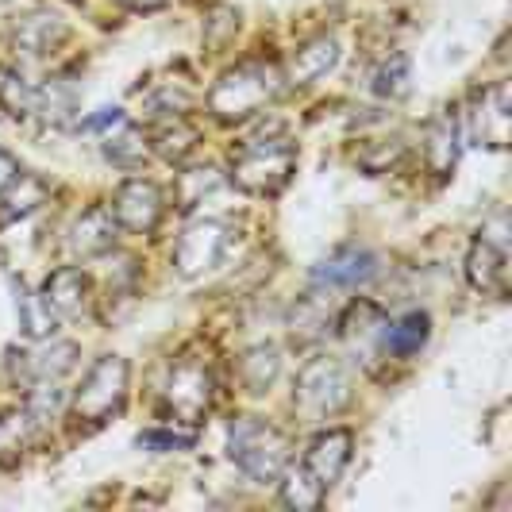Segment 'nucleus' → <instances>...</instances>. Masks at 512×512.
Here are the masks:
<instances>
[{"instance_id": "nucleus-2", "label": "nucleus", "mask_w": 512, "mask_h": 512, "mask_svg": "<svg viewBox=\"0 0 512 512\" xmlns=\"http://www.w3.org/2000/svg\"><path fill=\"white\" fill-rule=\"evenodd\" d=\"M293 170H297V143L282 131L243 139L228 158L231 185H239L251 197H278L293 178Z\"/></svg>"}, {"instance_id": "nucleus-20", "label": "nucleus", "mask_w": 512, "mask_h": 512, "mask_svg": "<svg viewBox=\"0 0 512 512\" xmlns=\"http://www.w3.org/2000/svg\"><path fill=\"white\" fill-rule=\"evenodd\" d=\"M339 58H343L339 39L335 35H316V39H308L305 47H297L293 62H289V77L297 85H312V81L332 74L335 66H339Z\"/></svg>"}, {"instance_id": "nucleus-4", "label": "nucleus", "mask_w": 512, "mask_h": 512, "mask_svg": "<svg viewBox=\"0 0 512 512\" xmlns=\"http://www.w3.org/2000/svg\"><path fill=\"white\" fill-rule=\"evenodd\" d=\"M128 382H131V366L124 355H101L85 370L81 385L70 397V416H74L77 428H101L108 424L116 412L124 409L128 401Z\"/></svg>"}, {"instance_id": "nucleus-25", "label": "nucleus", "mask_w": 512, "mask_h": 512, "mask_svg": "<svg viewBox=\"0 0 512 512\" xmlns=\"http://www.w3.org/2000/svg\"><path fill=\"white\" fill-rule=\"evenodd\" d=\"M77 112V85L70 77H51L39 93H35V116L47 124H66Z\"/></svg>"}, {"instance_id": "nucleus-10", "label": "nucleus", "mask_w": 512, "mask_h": 512, "mask_svg": "<svg viewBox=\"0 0 512 512\" xmlns=\"http://www.w3.org/2000/svg\"><path fill=\"white\" fill-rule=\"evenodd\" d=\"M462 131L478 147H489V151H505L509 147V81H493V85L474 89Z\"/></svg>"}, {"instance_id": "nucleus-7", "label": "nucleus", "mask_w": 512, "mask_h": 512, "mask_svg": "<svg viewBox=\"0 0 512 512\" xmlns=\"http://www.w3.org/2000/svg\"><path fill=\"white\" fill-rule=\"evenodd\" d=\"M212 397H216V382H212V370L208 362L193 359V355H181L170 366V378L162 385V405L170 416H178L181 424H201L212 409Z\"/></svg>"}, {"instance_id": "nucleus-29", "label": "nucleus", "mask_w": 512, "mask_h": 512, "mask_svg": "<svg viewBox=\"0 0 512 512\" xmlns=\"http://www.w3.org/2000/svg\"><path fill=\"white\" fill-rule=\"evenodd\" d=\"M16 316H20V332L27 339H47L54 332V324H58V316L47 308V301L39 293H31L27 285L16 289Z\"/></svg>"}, {"instance_id": "nucleus-14", "label": "nucleus", "mask_w": 512, "mask_h": 512, "mask_svg": "<svg viewBox=\"0 0 512 512\" xmlns=\"http://www.w3.org/2000/svg\"><path fill=\"white\" fill-rule=\"evenodd\" d=\"M70 39V27L62 16H54L47 8H35V12H24V16H16V24H12V47L24 54V58H51L62 43Z\"/></svg>"}, {"instance_id": "nucleus-3", "label": "nucleus", "mask_w": 512, "mask_h": 512, "mask_svg": "<svg viewBox=\"0 0 512 512\" xmlns=\"http://www.w3.org/2000/svg\"><path fill=\"white\" fill-rule=\"evenodd\" d=\"M228 459L255 486H278L289 466V436L262 416H235L228 424Z\"/></svg>"}, {"instance_id": "nucleus-26", "label": "nucleus", "mask_w": 512, "mask_h": 512, "mask_svg": "<svg viewBox=\"0 0 512 512\" xmlns=\"http://www.w3.org/2000/svg\"><path fill=\"white\" fill-rule=\"evenodd\" d=\"M278 486H282V505L285 509H297V512L320 509L324 497H328V489L316 486V478L308 474L305 466H285L282 478H278Z\"/></svg>"}, {"instance_id": "nucleus-24", "label": "nucleus", "mask_w": 512, "mask_h": 512, "mask_svg": "<svg viewBox=\"0 0 512 512\" xmlns=\"http://www.w3.org/2000/svg\"><path fill=\"white\" fill-rule=\"evenodd\" d=\"M70 405V393L62 389L58 382H35L27 385V397H24V416L31 420L35 432H43L47 424H54L62 412Z\"/></svg>"}, {"instance_id": "nucleus-34", "label": "nucleus", "mask_w": 512, "mask_h": 512, "mask_svg": "<svg viewBox=\"0 0 512 512\" xmlns=\"http://www.w3.org/2000/svg\"><path fill=\"white\" fill-rule=\"evenodd\" d=\"M20 174H24V170H20V162H16L8 151H0V193H4L12 181L20 178Z\"/></svg>"}, {"instance_id": "nucleus-28", "label": "nucleus", "mask_w": 512, "mask_h": 512, "mask_svg": "<svg viewBox=\"0 0 512 512\" xmlns=\"http://www.w3.org/2000/svg\"><path fill=\"white\" fill-rule=\"evenodd\" d=\"M35 85L27 81L16 66H0V112L8 120H27L35 116Z\"/></svg>"}, {"instance_id": "nucleus-8", "label": "nucleus", "mask_w": 512, "mask_h": 512, "mask_svg": "<svg viewBox=\"0 0 512 512\" xmlns=\"http://www.w3.org/2000/svg\"><path fill=\"white\" fill-rule=\"evenodd\" d=\"M112 216L120 231H131V235H151L162 216H166V193L162 185L151 178H128L116 185L112 193Z\"/></svg>"}, {"instance_id": "nucleus-11", "label": "nucleus", "mask_w": 512, "mask_h": 512, "mask_svg": "<svg viewBox=\"0 0 512 512\" xmlns=\"http://www.w3.org/2000/svg\"><path fill=\"white\" fill-rule=\"evenodd\" d=\"M378 270H382V262H378L374 251L347 243V247H335L332 255H324L312 266V285L332 289V293H339V289H359V285L374 282Z\"/></svg>"}, {"instance_id": "nucleus-17", "label": "nucleus", "mask_w": 512, "mask_h": 512, "mask_svg": "<svg viewBox=\"0 0 512 512\" xmlns=\"http://www.w3.org/2000/svg\"><path fill=\"white\" fill-rule=\"evenodd\" d=\"M466 282L478 293L505 297L509 293V251H501L497 243L478 235L470 243V251H466Z\"/></svg>"}, {"instance_id": "nucleus-31", "label": "nucleus", "mask_w": 512, "mask_h": 512, "mask_svg": "<svg viewBox=\"0 0 512 512\" xmlns=\"http://www.w3.org/2000/svg\"><path fill=\"white\" fill-rule=\"evenodd\" d=\"M143 101H147V108H151L154 116H181L193 104V89L185 81H158Z\"/></svg>"}, {"instance_id": "nucleus-6", "label": "nucleus", "mask_w": 512, "mask_h": 512, "mask_svg": "<svg viewBox=\"0 0 512 512\" xmlns=\"http://www.w3.org/2000/svg\"><path fill=\"white\" fill-rule=\"evenodd\" d=\"M231 239H235V231L220 216L189 220L185 231H181L178 247H174V270H178L181 282H197L212 270H220L231 251Z\"/></svg>"}, {"instance_id": "nucleus-1", "label": "nucleus", "mask_w": 512, "mask_h": 512, "mask_svg": "<svg viewBox=\"0 0 512 512\" xmlns=\"http://www.w3.org/2000/svg\"><path fill=\"white\" fill-rule=\"evenodd\" d=\"M282 89L285 74L278 70V62L247 58L216 77V85L208 89V112L220 124H243V120L258 116L266 104L278 101Z\"/></svg>"}, {"instance_id": "nucleus-12", "label": "nucleus", "mask_w": 512, "mask_h": 512, "mask_svg": "<svg viewBox=\"0 0 512 512\" xmlns=\"http://www.w3.org/2000/svg\"><path fill=\"white\" fill-rule=\"evenodd\" d=\"M462 139H466V131H462V116L455 104L439 108L436 116L428 120V128H424V162H428V170L439 181H447L455 174L462 154Z\"/></svg>"}, {"instance_id": "nucleus-21", "label": "nucleus", "mask_w": 512, "mask_h": 512, "mask_svg": "<svg viewBox=\"0 0 512 512\" xmlns=\"http://www.w3.org/2000/svg\"><path fill=\"white\" fill-rule=\"evenodd\" d=\"M51 197V185L39 174H20L4 193H0V224H16V220H27L31 212L47 205Z\"/></svg>"}, {"instance_id": "nucleus-5", "label": "nucleus", "mask_w": 512, "mask_h": 512, "mask_svg": "<svg viewBox=\"0 0 512 512\" xmlns=\"http://www.w3.org/2000/svg\"><path fill=\"white\" fill-rule=\"evenodd\" d=\"M293 405L305 416H312V420L343 412L351 405V374H347V366L335 355L305 359V366L297 370V382H293Z\"/></svg>"}, {"instance_id": "nucleus-18", "label": "nucleus", "mask_w": 512, "mask_h": 512, "mask_svg": "<svg viewBox=\"0 0 512 512\" xmlns=\"http://www.w3.org/2000/svg\"><path fill=\"white\" fill-rule=\"evenodd\" d=\"M428 339H432V316L420 312V308H412V312L397 316V320H385L378 351L405 362V359H412V355H420Z\"/></svg>"}, {"instance_id": "nucleus-22", "label": "nucleus", "mask_w": 512, "mask_h": 512, "mask_svg": "<svg viewBox=\"0 0 512 512\" xmlns=\"http://www.w3.org/2000/svg\"><path fill=\"white\" fill-rule=\"evenodd\" d=\"M278 374H282V351H278L274 343H258L251 351H243V359H239V378H243L251 397L270 393L274 382H278Z\"/></svg>"}, {"instance_id": "nucleus-32", "label": "nucleus", "mask_w": 512, "mask_h": 512, "mask_svg": "<svg viewBox=\"0 0 512 512\" xmlns=\"http://www.w3.org/2000/svg\"><path fill=\"white\" fill-rule=\"evenodd\" d=\"M147 451H189L193 447V432H170V428H151L135 439Z\"/></svg>"}, {"instance_id": "nucleus-27", "label": "nucleus", "mask_w": 512, "mask_h": 512, "mask_svg": "<svg viewBox=\"0 0 512 512\" xmlns=\"http://www.w3.org/2000/svg\"><path fill=\"white\" fill-rule=\"evenodd\" d=\"M197 143H201L197 128L185 124L181 116H174L170 124H162V128L154 131L151 151L158 154V158H166V162H174V166H185V158L197 151Z\"/></svg>"}, {"instance_id": "nucleus-9", "label": "nucleus", "mask_w": 512, "mask_h": 512, "mask_svg": "<svg viewBox=\"0 0 512 512\" xmlns=\"http://www.w3.org/2000/svg\"><path fill=\"white\" fill-rule=\"evenodd\" d=\"M81 359V351H77V343L70 339H31V347L24 351H12V359H8V370H12V378L16 382L35 385V382H62L70 370L77 366Z\"/></svg>"}, {"instance_id": "nucleus-19", "label": "nucleus", "mask_w": 512, "mask_h": 512, "mask_svg": "<svg viewBox=\"0 0 512 512\" xmlns=\"http://www.w3.org/2000/svg\"><path fill=\"white\" fill-rule=\"evenodd\" d=\"M101 154L112 166H120V170H139L151 158V139L143 135V128H135L124 116L116 128H108L101 135Z\"/></svg>"}, {"instance_id": "nucleus-16", "label": "nucleus", "mask_w": 512, "mask_h": 512, "mask_svg": "<svg viewBox=\"0 0 512 512\" xmlns=\"http://www.w3.org/2000/svg\"><path fill=\"white\" fill-rule=\"evenodd\" d=\"M120 239V224L112 216L108 205H89L81 216H74V224L66 231V247L74 251L77 258H101L116 247Z\"/></svg>"}, {"instance_id": "nucleus-30", "label": "nucleus", "mask_w": 512, "mask_h": 512, "mask_svg": "<svg viewBox=\"0 0 512 512\" xmlns=\"http://www.w3.org/2000/svg\"><path fill=\"white\" fill-rule=\"evenodd\" d=\"M370 89L382 97V101H405L412 93V70L405 54H389L382 66L370 77Z\"/></svg>"}, {"instance_id": "nucleus-13", "label": "nucleus", "mask_w": 512, "mask_h": 512, "mask_svg": "<svg viewBox=\"0 0 512 512\" xmlns=\"http://www.w3.org/2000/svg\"><path fill=\"white\" fill-rule=\"evenodd\" d=\"M39 297L47 301V308L58 320H81L93 308V278L81 266H58L47 274Z\"/></svg>"}, {"instance_id": "nucleus-23", "label": "nucleus", "mask_w": 512, "mask_h": 512, "mask_svg": "<svg viewBox=\"0 0 512 512\" xmlns=\"http://www.w3.org/2000/svg\"><path fill=\"white\" fill-rule=\"evenodd\" d=\"M224 189V170L220 166H185L178 174V185H174V201H178L181 212H189V208L205 205V197L212 193H220Z\"/></svg>"}, {"instance_id": "nucleus-33", "label": "nucleus", "mask_w": 512, "mask_h": 512, "mask_svg": "<svg viewBox=\"0 0 512 512\" xmlns=\"http://www.w3.org/2000/svg\"><path fill=\"white\" fill-rule=\"evenodd\" d=\"M120 120H124V112H120V108H101V112H97V116H89V120H81V131H108V128H116V124H120Z\"/></svg>"}, {"instance_id": "nucleus-15", "label": "nucleus", "mask_w": 512, "mask_h": 512, "mask_svg": "<svg viewBox=\"0 0 512 512\" xmlns=\"http://www.w3.org/2000/svg\"><path fill=\"white\" fill-rule=\"evenodd\" d=\"M351 455H355V436L347 428H328L308 443L301 466L316 478V486L332 489L343 478V470L351 466Z\"/></svg>"}, {"instance_id": "nucleus-35", "label": "nucleus", "mask_w": 512, "mask_h": 512, "mask_svg": "<svg viewBox=\"0 0 512 512\" xmlns=\"http://www.w3.org/2000/svg\"><path fill=\"white\" fill-rule=\"evenodd\" d=\"M124 8H131V12H158V8H166L170 0H120Z\"/></svg>"}]
</instances>
